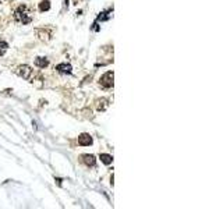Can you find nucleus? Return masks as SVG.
Masks as SVG:
<instances>
[{
	"mask_svg": "<svg viewBox=\"0 0 223 209\" xmlns=\"http://www.w3.org/2000/svg\"><path fill=\"white\" fill-rule=\"evenodd\" d=\"M14 20L20 24H31L32 20H34V11H32L31 7L21 4L14 11Z\"/></svg>",
	"mask_w": 223,
	"mask_h": 209,
	"instance_id": "obj_1",
	"label": "nucleus"
},
{
	"mask_svg": "<svg viewBox=\"0 0 223 209\" xmlns=\"http://www.w3.org/2000/svg\"><path fill=\"white\" fill-rule=\"evenodd\" d=\"M113 78H114V73L113 71H107V73H105L102 77H100L99 80V84L105 89H109V88H113Z\"/></svg>",
	"mask_w": 223,
	"mask_h": 209,
	"instance_id": "obj_2",
	"label": "nucleus"
},
{
	"mask_svg": "<svg viewBox=\"0 0 223 209\" xmlns=\"http://www.w3.org/2000/svg\"><path fill=\"white\" fill-rule=\"evenodd\" d=\"M15 73L18 74L20 77L25 78V80H29V77H31V74H32V68L29 66H27V64H23V66L17 67Z\"/></svg>",
	"mask_w": 223,
	"mask_h": 209,
	"instance_id": "obj_3",
	"label": "nucleus"
},
{
	"mask_svg": "<svg viewBox=\"0 0 223 209\" xmlns=\"http://www.w3.org/2000/svg\"><path fill=\"white\" fill-rule=\"evenodd\" d=\"M81 160H82V162H84L85 164H87L88 167H94V166L96 164L95 156H94V155H89V153L82 155V156H81Z\"/></svg>",
	"mask_w": 223,
	"mask_h": 209,
	"instance_id": "obj_4",
	"label": "nucleus"
},
{
	"mask_svg": "<svg viewBox=\"0 0 223 209\" xmlns=\"http://www.w3.org/2000/svg\"><path fill=\"white\" fill-rule=\"evenodd\" d=\"M78 144L82 146H87V145H91L92 144V137L89 134H81V135L78 137Z\"/></svg>",
	"mask_w": 223,
	"mask_h": 209,
	"instance_id": "obj_5",
	"label": "nucleus"
},
{
	"mask_svg": "<svg viewBox=\"0 0 223 209\" xmlns=\"http://www.w3.org/2000/svg\"><path fill=\"white\" fill-rule=\"evenodd\" d=\"M56 70H57L59 73H61V74H71L73 67H71L70 64H67V63H61V64H57V66H56Z\"/></svg>",
	"mask_w": 223,
	"mask_h": 209,
	"instance_id": "obj_6",
	"label": "nucleus"
},
{
	"mask_svg": "<svg viewBox=\"0 0 223 209\" xmlns=\"http://www.w3.org/2000/svg\"><path fill=\"white\" fill-rule=\"evenodd\" d=\"M48 64H49V60L46 59V57H37L35 59V66H38V67L45 68Z\"/></svg>",
	"mask_w": 223,
	"mask_h": 209,
	"instance_id": "obj_7",
	"label": "nucleus"
},
{
	"mask_svg": "<svg viewBox=\"0 0 223 209\" xmlns=\"http://www.w3.org/2000/svg\"><path fill=\"white\" fill-rule=\"evenodd\" d=\"M99 159L103 162L105 164H110L113 162V158H112V155H107V153H100Z\"/></svg>",
	"mask_w": 223,
	"mask_h": 209,
	"instance_id": "obj_8",
	"label": "nucleus"
},
{
	"mask_svg": "<svg viewBox=\"0 0 223 209\" xmlns=\"http://www.w3.org/2000/svg\"><path fill=\"white\" fill-rule=\"evenodd\" d=\"M49 9H50L49 0H42L41 3H39V10H41V11H48Z\"/></svg>",
	"mask_w": 223,
	"mask_h": 209,
	"instance_id": "obj_9",
	"label": "nucleus"
},
{
	"mask_svg": "<svg viewBox=\"0 0 223 209\" xmlns=\"http://www.w3.org/2000/svg\"><path fill=\"white\" fill-rule=\"evenodd\" d=\"M9 49V43L4 41H0V56H3Z\"/></svg>",
	"mask_w": 223,
	"mask_h": 209,
	"instance_id": "obj_10",
	"label": "nucleus"
},
{
	"mask_svg": "<svg viewBox=\"0 0 223 209\" xmlns=\"http://www.w3.org/2000/svg\"><path fill=\"white\" fill-rule=\"evenodd\" d=\"M1 1H3V0H0V3H1Z\"/></svg>",
	"mask_w": 223,
	"mask_h": 209,
	"instance_id": "obj_11",
	"label": "nucleus"
}]
</instances>
